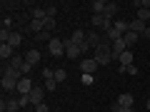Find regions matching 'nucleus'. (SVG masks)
I'll return each instance as SVG.
<instances>
[{
	"label": "nucleus",
	"mask_w": 150,
	"mask_h": 112,
	"mask_svg": "<svg viewBox=\"0 0 150 112\" xmlns=\"http://www.w3.org/2000/svg\"><path fill=\"white\" fill-rule=\"evenodd\" d=\"M115 102H118L120 107H133L135 97H133V92H123V95H120V97H118V100H115Z\"/></svg>",
	"instance_id": "nucleus-14"
},
{
	"label": "nucleus",
	"mask_w": 150,
	"mask_h": 112,
	"mask_svg": "<svg viewBox=\"0 0 150 112\" xmlns=\"http://www.w3.org/2000/svg\"><path fill=\"white\" fill-rule=\"evenodd\" d=\"M30 15H33V20H45V18H48L45 15V8H33Z\"/></svg>",
	"instance_id": "nucleus-23"
},
{
	"label": "nucleus",
	"mask_w": 150,
	"mask_h": 112,
	"mask_svg": "<svg viewBox=\"0 0 150 112\" xmlns=\"http://www.w3.org/2000/svg\"><path fill=\"white\" fill-rule=\"evenodd\" d=\"M33 87H35V85H33V80H30V77H23V80L18 82V92H20V97L30 95V92H33Z\"/></svg>",
	"instance_id": "nucleus-7"
},
{
	"label": "nucleus",
	"mask_w": 150,
	"mask_h": 112,
	"mask_svg": "<svg viewBox=\"0 0 150 112\" xmlns=\"http://www.w3.org/2000/svg\"><path fill=\"white\" fill-rule=\"evenodd\" d=\"M55 80H58V85H60V82H65V80H68V72H65L63 67H58V70H55Z\"/></svg>",
	"instance_id": "nucleus-26"
},
{
	"label": "nucleus",
	"mask_w": 150,
	"mask_h": 112,
	"mask_svg": "<svg viewBox=\"0 0 150 112\" xmlns=\"http://www.w3.org/2000/svg\"><path fill=\"white\" fill-rule=\"evenodd\" d=\"M125 72H128V75H133V77H135V75H138V67H135V65H130V67H125Z\"/></svg>",
	"instance_id": "nucleus-33"
},
{
	"label": "nucleus",
	"mask_w": 150,
	"mask_h": 112,
	"mask_svg": "<svg viewBox=\"0 0 150 112\" xmlns=\"http://www.w3.org/2000/svg\"><path fill=\"white\" fill-rule=\"evenodd\" d=\"M145 110H150V97H148V102H145Z\"/></svg>",
	"instance_id": "nucleus-36"
},
{
	"label": "nucleus",
	"mask_w": 150,
	"mask_h": 112,
	"mask_svg": "<svg viewBox=\"0 0 150 112\" xmlns=\"http://www.w3.org/2000/svg\"><path fill=\"white\" fill-rule=\"evenodd\" d=\"M18 102H20V107H30V97H18Z\"/></svg>",
	"instance_id": "nucleus-30"
},
{
	"label": "nucleus",
	"mask_w": 150,
	"mask_h": 112,
	"mask_svg": "<svg viewBox=\"0 0 150 112\" xmlns=\"http://www.w3.org/2000/svg\"><path fill=\"white\" fill-rule=\"evenodd\" d=\"M43 95H45V90L43 87H33V92L28 97H30V105L35 107V105H40V102H43Z\"/></svg>",
	"instance_id": "nucleus-9"
},
{
	"label": "nucleus",
	"mask_w": 150,
	"mask_h": 112,
	"mask_svg": "<svg viewBox=\"0 0 150 112\" xmlns=\"http://www.w3.org/2000/svg\"><path fill=\"white\" fill-rule=\"evenodd\" d=\"M123 40H125V45H128V48H133V45L140 40V35H135V32H130V30H128V32L123 35Z\"/></svg>",
	"instance_id": "nucleus-21"
},
{
	"label": "nucleus",
	"mask_w": 150,
	"mask_h": 112,
	"mask_svg": "<svg viewBox=\"0 0 150 112\" xmlns=\"http://www.w3.org/2000/svg\"><path fill=\"white\" fill-rule=\"evenodd\" d=\"M0 107H3V112H18V110H20V102L10 97V100H3V105H0Z\"/></svg>",
	"instance_id": "nucleus-15"
},
{
	"label": "nucleus",
	"mask_w": 150,
	"mask_h": 112,
	"mask_svg": "<svg viewBox=\"0 0 150 112\" xmlns=\"http://www.w3.org/2000/svg\"><path fill=\"white\" fill-rule=\"evenodd\" d=\"M35 112H50V107L45 102H40V105H35Z\"/></svg>",
	"instance_id": "nucleus-31"
},
{
	"label": "nucleus",
	"mask_w": 150,
	"mask_h": 112,
	"mask_svg": "<svg viewBox=\"0 0 150 112\" xmlns=\"http://www.w3.org/2000/svg\"><path fill=\"white\" fill-rule=\"evenodd\" d=\"M25 62L28 65H38V62H40V50H35V48L25 50Z\"/></svg>",
	"instance_id": "nucleus-11"
},
{
	"label": "nucleus",
	"mask_w": 150,
	"mask_h": 112,
	"mask_svg": "<svg viewBox=\"0 0 150 112\" xmlns=\"http://www.w3.org/2000/svg\"><path fill=\"white\" fill-rule=\"evenodd\" d=\"M100 67V65L95 62V57H85L80 62V70H83V75H95V70Z\"/></svg>",
	"instance_id": "nucleus-6"
},
{
	"label": "nucleus",
	"mask_w": 150,
	"mask_h": 112,
	"mask_svg": "<svg viewBox=\"0 0 150 112\" xmlns=\"http://www.w3.org/2000/svg\"><path fill=\"white\" fill-rule=\"evenodd\" d=\"M103 37H105V35H100V32H98V30L88 32V37H85V45H83V52H85V50H95L98 45L103 43Z\"/></svg>",
	"instance_id": "nucleus-2"
},
{
	"label": "nucleus",
	"mask_w": 150,
	"mask_h": 112,
	"mask_svg": "<svg viewBox=\"0 0 150 112\" xmlns=\"http://www.w3.org/2000/svg\"><path fill=\"white\" fill-rule=\"evenodd\" d=\"M55 30V18H45V32Z\"/></svg>",
	"instance_id": "nucleus-28"
},
{
	"label": "nucleus",
	"mask_w": 150,
	"mask_h": 112,
	"mask_svg": "<svg viewBox=\"0 0 150 112\" xmlns=\"http://www.w3.org/2000/svg\"><path fill=\"white\" fill-rule=\"evenodd\" d=\"M125 50H128V45H125L123 37H120V40H115V43H112V60H118L120 55L125 52Z\"/></svg>",
	"instance_id": "nucleus-8"
},
{
	"label": "nucleus",
	"mask_w": 150,
	"mask_h": 112,
	"mask_svg": "<svg viewBox=\"0 0 150 112\" xmlns=\"http://www.w3.org/2000/svg\"><path fill=\"white\" fill-rule=\"evenodd\" d=\"M80 55H83V48H80V45H75L73 40L68 37V40H65V57H70V60H78Z\"/></svg>",
	"instance_id": "nucleus-4"
},
{
	"label": "nucleus",
	"mask_w": 150,
	"mask_h": 112,
	"mask_svg": "<svg viewBox=\"0 0 150 112\" xmlns=\"http://www.w3.org/2000/svg\"><path fill=\"white\" fill-rule=\"evenodd\" d=\"M85 37H88V32H83V30H75L73 35H70V40H73L75 45H80V48H83V45H85Z\"/></svg>",
	"instance_id": "nucleus-18"
},
{
	"label": "nucleus",
	"mask_w": 150,
	"mask_h": 112,
	"mask_svg": "<svg viewBox=\"0 0 150 112\" xmlns=\"http://www.w3.org/2000/svg\"><path fill=\"white\" fill-rule=\"evenodd\" d=\"M3 77H8V80H13V82H20L25 75L20 72V70H15V67H5V72H3Z\"/></svg>",
	"instance_id": "nucleus-10"
},
{
	"label": "nucleus",
	"mask_w": 150,
	"mask_h": 112,
	"mask_svg": "<svg viewBox=\"0 0 150 112\" xmlns=\"http://www.w3.org/2000/svg\"><path fill=\"white\" fill-rule=\"evenodd\" d=\"M105 5H108V3H103V0H93V3H90L93 15H105Z\"/></svg>",
	"instance_id": "nucleus-17"
},
{
	"label": "nucleus",
	"mask_w": 150,
	"mask_h": 112,
	"mask_svg": "<svg viewBox=\"0 0 150 112\" xmlns=\"http://www.w3.org/2000/svg\"><path fill=\"white\" fill-rule=\"evenodd\" d=\"M45 90H48V92L58 90V80H55V77H53V80H45Z\"/></svg>",
	"instance_id": "nucleus-27"
},
{
	"label": "nucleus",
	"mask_w": 150,
	"mask_h": 112,
	"mask_svg": "<svg viewBox=\"0 0 150 112\" xmlns=\"http://www.w3.org/2000/svg\"><path fill=\"white\" fill-rule=\"evenodd\" d=\"M143 37H145V40H150V25L145 27V35H143Z\"/></svg>",
	"instance_id": "nucleus-35"
},
{
	"label": "nucleus",
	"mask_w": 150,
	"mask_h": 112,
	"mask_svg": "<svg viewBox=\"0 0 150 112\" xmlns=\"http://www.w3.org/2000/svg\"><path fill=\"white\" fill-rule=\"evenodd\" d=\"M115 13H118V3H108V5H105V18H110V20H112Z\"/></svg>",
	"instance_id": "nucleus-22"
},
{
	"label": "nucleus",
	"mask_w": 150,
	"mask_h": 112,
	"mask_svg": "<svg viewBox=\"0 0 150 112\" xmlns=\"http://www.w3.org/2000/svg\"><path fill=\"white\" fill-rule=\"evenodd\" d=\"M23 43V32H10V37H8V45H13V48H20Z\"/></svg>",
	"instance_id": "nucleus-20"
},
{
	"label": "nucleus",
	"mask_w": 150,
	"mask_h": 112,
	"mask_svg": "<svg viewBox=\"0 0 150 112\" xmlns=\"http://www.w3.org/2000/svg\"><path fill=\"white\" fill-rule=\"evenodd\" d=\"M13 45H8V43H3L0 45V60H3V62H5V60H13Z\"/></svg>",
	"instance_id": "nucleus-16"
},
{
	"label": "nucleus",
	"mask_w": 150,
	"mask_h": 112,
	"mask_svg": "<svg viewBox=\"0 0 150 112\" xmlns=\"http://www.w3.org/2000/svg\"><path fill=\"white\" fill-rule=\"evenodd\" d=\"M43 30H45V20H30V25L25 27V32H35V35H40Z\"/></svg>",
	"instance_id": "nucleus-12"
},
{
	"label": "nucleus",
	"mask_w": 150,
	"mask_h": 112,
	"mask_svg": "<svg viewBox=\"0 0 150 112\" xmlns=\"http://www.w3.org/2000/svg\"><path fill=\"white\" fill-rule=\"evenodd\" d=\"M93 57H95V62L100 65V67H103V65H110V62H112V45L108 43L105 37H103V43L98 45L95 50H93Z\"/></svg>",
	"instance_id": "nucleus-1"
},
{
	"label": "nucleus",
	"mask_w": 150,
	"mask_h": 112,
	"mask_svg": "<svg viewBox=\"0 0 150 112\" xmlns=\"http://www.w3.org/2000/svg\"><path fill=\"white\" fill-rule=\"evenodd\" d=\"M138 20L150 22V8H140V10H138Z\"/></svg>",
	"instance_id": "nucleus-25"
},
{
	"label": "nucleus",
	"mask_w": 150,
	"mask_h": 112,
	"mask_svg": "<svg viewBox=\"0 0 150 112\" xmlns=\"http://www.w3.org/2000/svg\"><path fill=\"white\" fill-rule=\"evenodd\" d=\"M93 27H98V30H110V27H112V20H110V18H105V15H93Z\"/></svg>",
	"instance_id": "nucleus-5"
},
{
	"label": "nucleus",
	"mask_w": 150,
	"mask_h": 112,
	"mask_svg": "<svg viewBox=\"0 0 150 112\" xmlns=\"http://www.w3.org/2000/svg\"><path fill=\"white\" fill-rule=\"evenodd\" d=\"M145 27H148V22L138 20V18H135V20L130 22V32H135V35H145Z\"/></svg>",
	"instance_id": "nucleus-13"
},
{
	"label": "nucleus",
	"mask_w": 150,
	"mask_h": 112,
	"mask_svg": "<svg viewBox=\"0 0 150 112\" xmlns=\"http://www.w3.org/2000/svg\"><path fill=\"white\" fill-rule=\"evenodd\" d=\"M110 112H123V107H120L118 102H112V105H110Z\"/></svg>",
	"instance_id": "nucleus-34"
},
{
	"label": "nucleus",
	"mask_w": 150,
	"mask_h": 112,
	"mask_svg": "<svg viewBox=\"0 0 150 112\" xmlns=\"http://www.w3.org/2000/svg\"><path fill=\"white\" fill-rule=\"evenodd\" d=\"M3 90H5V92L18 90V82H13V80H8V77H3Z\"/></svg>",
	"instance_id": "nucleus-24"
},
{
	"label": "nucleus",
	"mask_w": 150,
	"mask_h": 112,
	"mask_svg": "<svg viewBox=\"0 0 150 112\" xmlns=\"http://www.w3.org/2000/svg\"><path fill=\"white\" fill-rule=\"evenodd\" d=\"M80 80H83V85H93V75H83Z\"/></svg>",
	"instance_id": "nucleus-32"
},
{
	"label": "nucleus",
	"mask_w": 150,
	"mask_h": 112,
	"mask_svg": "<svg viewBox=\"0 0 150 112\" xmlns=\"http://www.w3.org/2000/svg\"><path fill=\"white\" fill-rule=\"evenodd\" d=\"M10 67H15V70H20V72H23V67H25V57H23V55H13Z\"/></svg>",
	"instance_id": "nucleus-19"
},
{
	"label": "nucleus",
	"mask_w": 150,
	"mask_h": 112,
	"mask_svg": "<svg viewBox=\"0 0 150 112\" xmlns=\"http://www.w3.org/2000/svg\"><path fill=\"white\" fill-rule=\"evenodd\" d=\"M48 52L55 55V57L65 55V43L60 40V37H50V40H48Z\"/></svg>",
	"instance_id": "nucleus-3"
},
{
	"label": "nucleus",
	"mask_w": 150,
	"mask_h": 112,
	"mask_svg": "<svg viewBox=\"0 0 150 112\" xmlns=\"http://www.w3.org/2000/svg\"><path fill=\"white\" fill-rule=\"evenodd\" d=\"M55 13H58V8H55V5H48V8H45V15H48V18H55Z\"/></svg>",
	"instance_id": "nucleus-29"
}]
</instances>
